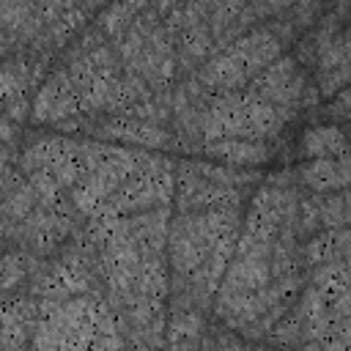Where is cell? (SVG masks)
<instances>
[{"label": "cell", "mask_w": 351, "mask_h": 351, "mask_svg": "<svg viewBox=\"0 0 351 351\" xmlns=\"http://www.w3.org/2000/svg\"><path fill=\"white\" fill-rule=\"evenodd\" d=\"M211 156H222L230 162H241V165H255L266 159V148L261 143H250V140H219L214 145H208Z\"/></svg>", "instance_id": "cell-1"}, {"label": "cell", "mask_w": 351, "mask_h": 351, "mask_svg": "<svg viewBox=\"0 0 351 351\" xmlns=\"http://www.w3.org/2000/svg\"><path fill=\"white\" fill-rule=\"evenodd\" d=\"M304 181L315 189H329L335 184H343L346 181V165L340 162L337 167L332 162H315L310 167H304Z\"/></svg>", "instance_id": "cell-2"}, {"label": "cell", "mask_w": 351, "mask_h": 351, "mask_svg": "<svg viewBox=\"0 0 351 351\" xmlns=\"http://www.w3.org/2000/svg\"><path fill=\"white\" fill-rule=\"evenodd\" d=\"M332 143L335 145H343V137L337 134V129H313L310 134H304V151L310 154H329L332 151Z\"/></svg>", "instance_id": "cell-3"}]
</instances>
